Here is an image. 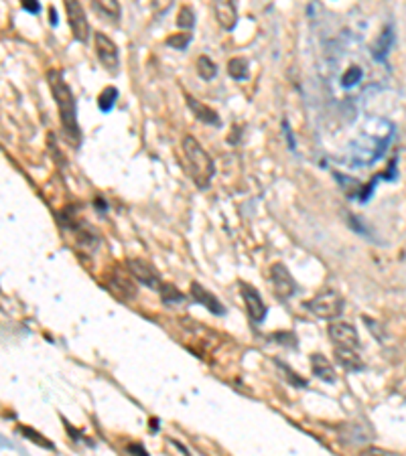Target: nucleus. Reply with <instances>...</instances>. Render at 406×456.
<instances>
[{
  "mask_svg": "<svg viewBox=\"0 0 406 456\" xmlns=\"http://www.w3.org/2000/svg\"><path fill=\"white\" fill-rule=\"evenodd\" d=\"M181 150H183V167L187 174L192 177L195 187L208 189L214 179L215 165L210 152L199 145L193 136H185L181 140Z\"/></svg>",
  "mask_w": 406,
  "mask_h": 456,
  "instance_id": "nucleus-1",
  "label": "nucleus"
},
{
  "mask_svg": "<svg viewBox=\"0 0 406 456\" xmlns=\"http://www.w3.org/2000/svg\"><path fill=\"white\" fill-rule=\"evenodd\" d=\"M49 88H51V94L53 99L59 108V120L63 130L68 132V136L77 140L79 138V126H77V106H75V97L73 92L70 90V86L65 83L63 75L57 72V70H51L47 73Z\"/></svg>",
  "mask_w": 406,
  "mask_h": 456,
  "instance_id": "nucleus-2",
  "label": "nucleus"
},
{
  "mask_svg": "<svg viewBox=\"0 0 406 456\" xmlns=\"http://www.w3.org/2000/svg\"><path fill=\"white\" fill-rule=\"evenodd\" d=\"M305 311L311 312L313 316L317 318H323V320H335L339 318L343 311H345V300L339 292L335 290H325L321 294H315L313 298L303 302Z\"/></svg>",
  "mask_w": 406,
  "mask_h": 456,
  "instance_id": "nucleus-3",
  "label": "nucleus"
},
{
  "mask_svg": "<svg viewBox=\"0 0 406 456\" xmlns=\"http://www.w3.org/2000/svg\"><path fill=\"white\" fill-rule=\"evenodd\" d=\"M63 6H65V13H68V21H70L73 39L79 41V43H86L88 37H90V23H88L84 6L79 4V0H63Z\"/></svg>",
  "mask_w": 406,
  "mask_h": 456,
  "instance_id": "nucleus-4",
  "label": "nucleus"
},
{
  "mask_svg": "<svg viewBox=\"0 0 406 456\" xmlns=\"http://www.w3.org/2000/svg\"><path fill=\"white\" fill-rule=\"evenodd\" d=\"M94 49H96V55L100 63H102V67L106 72L118 73L120 57L116 43L104 33H94Z\"/></svg>",
  "mask_w": 406,
  "mask_h": 456,
  "instance_id": "nucleus-5",
  "label": "nucleus"
},
{
  "mask_svg": "<svg viewBox=\"0 0 406 456\" xmlns=\"http://www.w3.org/2000/svg\"><path fill=\"white\" fill-rule=\"evenodd\" d=\"M126 268H128V274H132L136 282H141V284L148 286V288L159 290V286L163 284V280H161L159 272L155 270V266L148 264L146 260L132 258V260L126 262Z\"/></svg>",
  "mask_w": 406,
  "mask_h": 456,
  "instance_id": "nucleus-6",
  "label": "nucleus"
},
{
  "mask_svg": "<svg viewBox=\"0 0 406 456\" xmlns=\"http://www.w3.org/2000/svg\"><path fill=\"white\" fill-rule=\"evenodd\" d=\"M270 282H272V288L276 292L279 298H290L297 294V282L295 278L290 276L288 268L281 262L270 266Z\"/></svg>",
  "mask_w": 406,
  "mask_h": 456,
  "instance_id": "nucleus-7",
  "label": "nucleus"
},
{
  "mask_svg": "<svg viewBox=\"0 0 406 456\" xmlns=\"http://www.w3.org/2000/svg\"><path fill=\"white\" fill-rule=\"evenodd\" d=\"M329 339L337 349H356L359 351V335L354 325L350 323H331L329 329Z\"/></svg>",
  "mask_w": 406,
  "mask_h": 456,
  "instance_id": "nucleus-8",
  "label": "nucleus"
},
{
  "mask_svg": "<svg viewBox=\"0 0 406 456\" xmlns=\"http://www.w3.org/2000/svg\"><path fill=\"white\" fill-rule=\"evenodd\" d=\"M240 290H242V298H244V304H246V309H248L250 318H252L256 325H263L268 309H266V304H264L260 292L254 288V286L246 284V282H240Z\"/></svg>",
  "mask_w": 406,
  "mask_h": 456,
  "instance_id": "nucleus-9",
  "label": "nucleus"
},
{
  "mask_svg": "<svg viewBox=\"0 0 406 456\" xmlns=\"http://www.w3.org/2000/svg\"><path fill=\"white\" fill-rule=\"evenodd\" d=\"M214 17L217 24L226 31H234L238 24L236 0H214Z\"/></svg>",
  "mask_w": 406,
  "mask_h": 456,
  "instance_id": "nucleus-10",
  "label": "nucleus"
},
{
  "mask_svg": "<svg viewBox=\"0 0 406 456\" xmlns=\"http://www.w3.org/2000/svg\"><path fill=\"white\" fill-rule=\"evenodd\" d=\"M134 276H126V274H120L118 268H114L110 274H108V286L110 290L118 296V298H124V300H130L136 296V286H134Z\"/></svg>",
  "mask_w": 406,
  "mask_h": 456,
  "instance_id": "nucleus-11",
  "label": "nucleus"
},
{
  "mask_svg": "<svg viewBox=\"0 0 406 456\" xmlns=\"http://www.w3.org/2000/svg\"><path fill=\"white\" fill-rule=\"evenodd\" d=\"M189 290H192L189 294L193 296V300L199 302V304H203L212 314H217V316H224V314H226V307L221 304V300L215 296L214 292H210L205 286H201L199 282H192V288Z\"/></svg>",
  "mask_w": 406,
  "mask_h": 456,
  "instance_id": "nucleus-12",
  "label": "nucleus"
},
{
  "mask_svg": "<svg viewBox=\"0 0 406 456\" xmlns=\"http://www.w3.org/2000/svg\"><path fill=\"white\" fill-rule=\"evenodd\" d=\"M185 104H187V108L192 110V114L199 122L210 124V126H219V124H221V120H219V116H217V112H215L214 108H210L208 104L199 101L197 97L187 94V96H185Z\"/></svg>",
  "mask_w": 406,
  "mask_h": 456,
  "instance_id": "nucleus-13",
  "label": "nucleus"
},
{
  "mask_svg": "<svg viewBox=\"0 0 406 456\" xmlns=\"http://www.w3.org/2000/svg\"><path fill=\"white\" fill-rule=\"evenodd\" d=\"M311 369L315 373V377H319L325 384H335V369L331 361L327 359L323 353H313L311 355Z\"/></svg>",
  "mask_w": 406,
  "mask_h": 456,
  "instance_id": "nucleus-14",
  "label": "nucleus"
},
{
  "mask_svg": "<svg viewBox=\"0 0 406 456\" xmlns=\"http://www.w3.org/2000/svg\"><path fill=\"white\" fill-rule=\"evenodd\" d=\"M392 45H394V28H392V24H386V28L378 35L376 43L372 45V55H374V59H376V61H384V59L388 57V53H390Z\"/></svg>",
  "mask_w": 406,
  "mask_h": 456,
  "instance_id": "nucleus-15",
  "label": "nucleus"
},
{
  "mask_svg": "<svg viewBox=\"0 0 406 456\" xmlns=\"http://www.w3.org/2000/svg\"><path fill=\"white\" fill-rule=\"evenodd\" d=\"M335 359L348 371H361L366 367L359 357V351H356V349H337L335 347Z\"/></svg>",
  "mask_w": 406,
  "mask_h": 456,
  "instance_id": "nucleus-16",
  "label": "nucleus"
},
{
  "mask_svg": "<svg viewBox=\"0 0 406 456\" xmlns=\"http://www.w3.org/2000/svg\"><path fill=\"white\" fill-rule=\"evenodd\" d=\"M92 4H94V8H96L100 15H104L108 19L118 21L120 15H122L118 0H92Z\"/></svg>",
  "mask_w": 406,
  "mask_h": 456,
  "instance_id": "nucleus-17",
  "label": "nucleus"
},
{
  "mask_svg": "<svg viewBox=\"0 0 406 456\" xmlns=\"http://www.w3.org/2000/svg\"><path fill=\"white\" fill-rule=\"evenodd\" d=\"M19 432L23 434L24 438H29L33 444H37V446H41V448H45V450H55V444L49 440L47 436L37 432L35 428H31V426H19Z\"/></svg>",
  "mask_w": 406,
  "mask_h": 456,
  "instance_id": "nucleus-18",
  "label": "nucleus"
},
{
  "mask_svg": "<svg viewBox=\"0 0 406 456\" xmlns=\"http://www.w3.org/2000/svg\"><path fill=\"white\" fill-rule=\"evenodd\" d=\"M248 70H250V65H248V59H246V57H234V59H230V63H228V73H230L236 81H244V79L248 77Z\"/></svg>",
  "mask_w": 406,
  "mask_h": 456,
  "instance_id": "nucleus-19",
  "label": "nucleus"
},
{
  "mask_svg": "<svg viewBox=\"0 0 406 456\" xmlns=\"http://www.w3.org/2000/svg\"><path fill=\"white\" fill-rule=\"evenodd\" d=\"M157 292L161 294V300H163L165 304H175V302H181V300H185V294L177 288V286L169 284V282H163V284L159 286Z\"/></svg>",
  "mask_w": 406,
  "mask_h": 456,
  "instance_id": "nucleus-20",
  "label": "nucleus"
},
{
  "mask_svg": "<svg viewBox=\"0 0 406 456\" xmlns=\"http://www.w3.org/2000/svg\"><path fill=\"white\" fill-rule=\"evenodd\" d=\"M116 99H118V90H116L114 86H108V88L100 94V97H97V106H100V110H102L104 114H108V112H112Z\"/></svg>",
  "mask_w": 406,
  "mask_h": 456,
  "instance_id": "nucleus-21",
  "label": "nucleus"
},
{
  "mask_svg": "<svg viewBox=\"0 0 406 456\" xmlns=\"http://www.w3.org/2000/svg\"><path fill=\"white\" fill-rule=\"evenodd\" d=\"M197 73H199L201 79L212 81L215 75H217V65H215L208 55H201V57L197 59Z\"/></svg>",
  "mask_w": 406,
  "mask_h": 456,
  "instance_id": "nucleus-22",
  "label": "nucleus"
},
{
  "mask_svg": "<svg viewBox=\"0 0 406 456\" xmlns=\"http://www.w3.org/2000/svg\"><path fill=\"white\" fill-rule=\"evenodd\" d=\"M177 24L185 31H192L195 26V13H193L192 6H181L179 8V15H177Z\"/></svg>",
  "mask_w": 406,
  "mask_h": 456,
  "instance_id": "nucleus-23",
  "label": "nucleus"
},
{
  "mask_svg": "<svg viewBox=\"0 0 406 456\" xmlns=\"http://www.w3.org/2000/svg\"><path fill=\"white\" fill-rule=\"evenodd\" d=\"M189 43H192V33H189V31H185V33H175V35H171L167 39V45H171L173 49H177V51L187 49Z\"/></svg>",
  "mask_w": 406,
  "mask_h": 456,
  "instance_id": "nucleus-24",
  "label": "nucleus"
},
{
  "mask_svg": "<svg viewBox=\"0 0 406 456\" xmlns=\"http://www.w3.org/2000/svg\"><path fill=\"white\" fill-rule=\"evenodd\" d=\"M361 77H364L361 67H358V65H352L348 72L343 73V77H341V86H343V88H354L358 81H361Z\"/></svg>",
  "mask_w": 406,
  "mask_h": 456,
  "instance_id": "nucleus-25",
  "label": "nucleus"
},
{
  "mask_svg": "<svg viewBox=\"0 0 406 456\" xmlns=\"http://www.w3.org/2000/svg\"><path fill=\"white\" fill-rule=\"evenodd\" d=\"M274 363H276V365H279V367L283 369V375L287 377L290 384L297 385V387H307V380H303L301 375H297V373H295V371H292V369L288 367L287 363H283V361H279V359L274 361Z\"/></svg>",
  "mask_w": 406,
  "mask_h": 456,
  "instance_id": "nucleus-26",
  "label": "nucleus"
},
{
  "mask_svg": "<svg viewBox=\"0 0 406 456\" xmlns=\"http://www.w3.org/2000/svg\"><path fill=\"white\" fill-rule=\"evenodd\" d=\"M173 2H175V0H153V4H150V8H153V15H155L157 19L165 17V15L169 13V8L173 6Z\"/></svg>",
  "mask_w": 406,
  "mask_h": 456,
  "instance_id": "nucleus-27",
  "label": "nucleus"
},
{
  "mask_svg": "<svg viewBox=\"0 0 406 456\" xmlns=\"http://www.w3.org/2000/svg\"><path fill=\"white\" fill-rule=\"evenodd\" d=\"M23 6L24 10H29V13H33V15L39 13V2H37V0H23Z\"/></svg>",
  "mask_w": 406,
  "mask_h": 456,
  "instance_id": "nucleus-28",
  "label": "nucleus"
},
{
  "mask_svg": "<svg viewBox=\"0 0 406 456\" xmlns=\"http://www.w3.org/2000/svg\"><path fill=\"white\" fill-rule=\"evenodd\" d=\"M283 130H285V136H287V142H288V148H290V150H295V138H292V132H290V128H288V124L287 122H285V124H283Z\"/></svg>",
  "mask_w": 406,
  "mask_h": 456,
  "instance_id": "nucleus-29",
  "label": "nucleus"
},
{
  "mask_svg": "<svg viewBox=\"0 0 406 456\" xmlns=\"http://www.w3.org/2000/svg\"><path fill=\"white\" fill-rule=\"evenodd\" d=\"M128 453H141V455H146V450H144L141 444H130V446H128Z\"/></svg>",
  "mask_w": 406,
  "mask_h": 456,
  "instance_id": "nucleus-30",
  "label": "nucleus"
},
{
  "mask_svg": "<svg viewBox=\"0 0 406 456\" xmlns=\"http://www.w3.org/2000/svg\"><path fill=\"white\" fill-rule=\"evenodd\" d=\"M157 422H159L157 418H153V420H150V428H153V430H157V428H159V424H157Z\"/></svg>",
  "mask_w": 406,
  "mask_h": 456,
  "instance_id": "nucleus-31",
  "label": "nucleus"
}]
</instances>
